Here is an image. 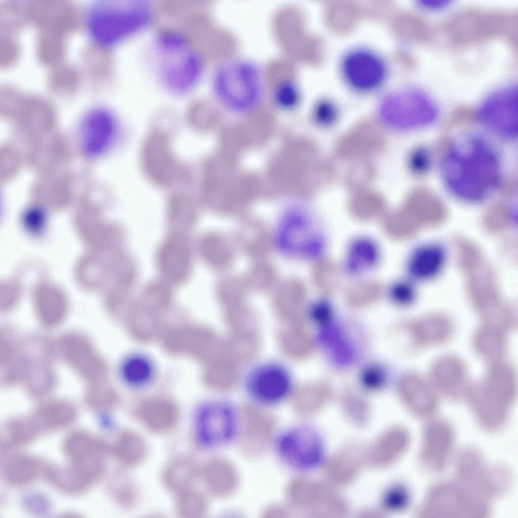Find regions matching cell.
<instances>
[{
	"mask_svg": "<svg viewBox=\"0 0 518 518\" xmlns=\"http://www.w3.org/2000/svg\"><path fill=\"white\" fill-rule=\"evenodd\" d=\"M360 517L381 518L385 517V513L380 508H365L359 513Z\"/></svg>",
	"mask_w": 518,
	"mask_h": 518,
	"instance_id": "cell-51",
	"label": "cell"
},
{
	"mask_svg": "<svg viewBox=\"0 0 518 518\" xmlns=\"http://www.w3.org/2000/svg\"><path fill=\"white\" fill-rule=\"evenodd\" d=\"M314 275L319 289L326 294H332L337 291L343 281L341 268L334 261L328 258H322L317 262Z\"/></svg>",
	"mask_w": 518,
	"mask_h": 518,
	"instance_id": "cell-37",
	"label": "cell"
},
{
	"mask_svg": "<svg viewBox=\"0 0 518 518\" xmlns=\"http://www.w3.org/2000/svg\"><path fill=\"white\" fill-rule=\"evenodd\" d=\"M108 449L104 440L84 430L70 434L63 444L64 453L69 463L82 466L106 463Z\"/></svg>",
	"mask_w": 518,
	"mask_h": 518,
	"instance_id": "cell-24",
	"label": "cell"
},
{
	"mask_svg": "<svg viewBox=\"0 0 518 518\" xmlns=\"http://www.w3.org/2000/svg\"><path fill=\"white\" fill-rule=\"evenodd\" d=\"M410 442V433L406 427L391 425L362 448L364 464L373 469L389 468L406 454Z\"/></svg>",
	"mask_w": 518,
	"mask_h": 518,
	"instance_id": "cell-18",
	"label": "cell"
},
{
	"mask_svg": "<svg viewBox=\"0 0 518 518\" xmlns=\"http://www.w3.org/2000/svg\"><path fill=\"white\" fill-rule=\"evenodd\" d=\"M383 292L381 284L376 280H368L351 285L346 291V303L353 308H362L377 301Z\"/></svg>",
	"mask_w": 518,
	"mask_h": 518,
	"instance_id": "cell-39",
	"label": "cell"
},
{
	"mask_svg": "<svg viewBox=\"0 0 518 518\" xmlns=\"http://www.w3.org/2000/svg\"><path fill=\"white\" fill-rule=\"evenodd\" d=\"M517 16L499 10L469 7L454 14L445 24L446 35L454 47H465L496 38L517 44Z\"/></svg>",
	"mask_w": 518,
	"mask_h": 518,
	"instance_id": "cell-6",
	"label": "cell"
},
{
	"mask_svg": "<svg viewBox=\"0 0 518 518\" xmlns=\"http://www.w3.org/2000/svg\"><path fill=\"white\" fill-rule=\"evenodd\" d=\"M338 69L346 87L362 95L381 90L390 74V64L385 57L374 49L365 46L351 47L343 52Z\"/></svg>",
	"mask_w": 518,
	"mask_h": 518,
	"instance_id": "cell-11",
	"label": "cell"
},
{
	"mask_svg": "<svg viewBox=\"0 0 518 518\" xmlns=\"http://www.w3.org/2000/svg\"><path fill=\"white\" fill-rule=\"evenodd\" d=\"M392 300L401 306H408L413 304L416 296L414 286L406 281H399L394 283L389 291Z\"/></svg>",
	"mask_w": 518,
	"mask_h": 518,
	"instance_id": "cell-45",
	"label": "cell"
},
{
	"mask_svg": "<svg viewBox=\"0 0 518 518\" xmlns=\"http://www.w3.org/2000/svg\"><path fill=\"white\" fill-rule=\"evenodd\" d=\"M363 464L362 448L347 443L326 456L320 467L322 480L337 490L346 487L357 480Z\"/></svg>",
	"mask_w": 518,
	"mask_h": 518,
	"instance_id": "cell-21",
	"label": "cell"
},
{
	"mask_svg": "<svg viewBox=\"0 0 518 518\" xmlns=\"http://www.w3.org/2000/svg\"><path fill=\"white\" fill-rule=\"evenodd\" d=\"M348 251V263L352 271H359L370 268L378 262V247L375 242L369 238H360L354 240Z\"/></svg>",
	"mask_w": 518,
	"mask_h": 518,
	"instance_id": "cell-35",
	"label": "cell"
},
{
	"mask_svg": "<svg viewBox=\"0 0 518 518\" xmlns=\"http://www.w3.org/2000/svg\"><path fill=\"white\" fill-rule=\"evenodd\" d=\"M376 110L382 123L400 131L428 127L439 116V110L434 101L411 85L396 87L383 92L377 100Z\"/></svg>",
	"mask_w": 518,
	"mask_h": 518,
	"instance_id": "cell-7",
	"label": "cell"
},
{
	"mask_svg": "<svg viewBox=\"0 0 518 518\" xmlns=\"http://www.w3.org/2000/svg\"><path fill=\"white\" fill-rule=\"evenodd\" d=\"M439 169L446 191L462 202L478 204L497 193L503 183L504 162L488 136L466 132L455 138L441 156Z\"/></svg>",
	"mask_w": 518,
	"mask_h": 518,
	"instance_id": "cell-1",
	"label": "cell"
},
{
	"mask_svg": "<svg viewBox=\"0 0 518 518\" xmlns=\"http://www.w3.org/2000/svg\"><path fill=\"white\" fill-rule=\"evenodd\" d=\"M508 331L481 324L472 337V346L480 357L490 362L501 360L508 348Z\"/></svg>",
	"mask_w": 518,
	"mask_h": 518,
	"instance_id": "cell-29",
	"label": "cell"
},
{
	"mask_svg": "<svg viewBox=\"0 0 518 518\" xmlns=\"http://www.w3.org/2000/svg\"><path fill=\"white\" fill-rule=\"evenodd\" d=\"M241 378V386L247 398L254 405L263 408L281 405L294 391L291 370L278 360L267 359L252 364Z\"/></svg>",
	"mask_w": 518,
	"mask_h": 518,
	"instance_id": "cell-10",
	"label": "cell"
},
{
	"mask_svg": "<svg viewBox=\"0 0 518 518\" xmlns=\"http://www.w3.org/2000/svg\"><path fill=\"white\" fill-rule=\"evenodd\" d=\"M411 493L409 488L401 482L392 483L382 491L380 498V508L387 513H400L410 506Z\"/></svg>",
	"mask_w": 518,
	"mask_h": 518,
	"instance_id": "cell-40",
	"label": "cell"
},
{
	"mask_svg": "<svg viewBox=\"0 0 518 518\" xmlns=\"http://www.w3.org/2000/svg\"><path fill=\"white\" fill-rule=\"evenodd\" d=\"M401 402L413 416L426 418L438 409V393L429 379L415 371L405 373L398 384Z\"/></svg>",
	"mask_w": 518,
	"mask_h": 518,
	"instance_id": "cell-19",
	"label": "cell"
},
{
	"mask_svg": "<svg viewBox=\"0 0 518 518\" xmlns=\"http://www.w3.org/2000/svg\"><path fill=\"white\" fill-rule=\"evenodd\" d=\"M455 479L490 500L505 495L510 489L512 476L509 468L499 464H488L477 449H463L458 456Z\"/></svg>",
	"mask_w": 518,
	"mask_h": 518,
	"instance_id": "cell-14",
	"label": "cell"
},
{
	"mask_svg": "<svg viewBox=\"0 0 518 518\" xmlns=\"http://www.w3.org/2000/svg\"><path fill=\"white\" fill-rule=\"evenodd\" d=\"M339 406L344 417L354 426L362 428L369 424L371 415L370 405L362 397L347 393L341 398Z\"/></svg>",
	"mask_w": 518,
	"mask_h": 518,
	"instance_id": "cell-38",
	"label": "cell"
},
{
	"mask_svg": "<svg viewBox=\"0 0 518 518\" xmlns=\"http://www.w3.org/2000/svg\"><path fill=\"white\" fill-rule=\"evenodd\" d=\"M429 381L438 393L457 400L464 398L468 383V371L459 357L446 354L435 359L429 370Z\"/></svg>",
	"mask_w": 518,
	"mask_h": 518,
	"instance_id": "cell-20",
	"label": "cell"
},
{
	"mask_svg": "<svg viewBox=\"0 0 518 518\" xmlns=\"http://www.w3.org/2000/svg\"><path fill=\"white\" fill-rule=\"evenodd\" d=\"M313 113L318 122L323 124H329L333 122L337 117V106L331 98L322 97L316 102Z\"/></svg>",
	"mask_w": 518,
	"mask_h": 518,
	"instance_id": "cell-47",
	"label": "cell"
},
{
	"mask_svg": "<svg viewBox=\"0 0 518 518\" xmlns=\"http://www.w3.org/2000/svg\"><path fill=\"white\" fill-rule=\"evenodd\" d=\"M196 468L193 461L185 457H176L164 467L162 472V481L169 490L181 491L194 481Z\"/></svg>",
	"mask_w": 518,
	"mask_h": 518,
	"instance_id": "cell-32",
	"label": "cell"
},
{
	"mask_svg": "<svg viewBox=\"0 0 518 518\" xmlns=\"http://www.w3.org/2000/svg\"><path fill=\"white\" fill-rule=\"evenodd\" d=\"M491 501L455 478L431 486L416 511L421 517H487Z\"/></svg>",
	"mask_w": 518,
	"mask_h": 518,
	"instance_id": "cell-9",
	"label": "cell"
},
{
	"mask_svg": "<svg viewBox=\"0 0 518 518\" xmlns=\"http://www.w3.org/2000/svg\"><path fill=\"white\" fill-rule=\"evenodd\" d=\"M361 382L365 387L376 390L383 386L385 381V374L383 370L377 366H371L365 368L360 376Z\"/></svg>",
	"mask_w": 518,
	"mask_h": 518,
	"instance_id": "cell-48",
	"label": "cell"
},
{
	"mask_svg": "<svg viewBox=\"0 0 518 518\" xmlns=\"http://www.w3.org/2000/svg\"><path fill=\"white\" fill-rule=\"evenodd\" d=\"M301 211L290 210L280 221L276 233L279 249L292 257L308 254L312 247L309 221Z\"/></svg>",
	"mask_w": 518,
	"mask_h": 518,
	"instance_id": "cell-23",
	"label": "cell"
},
{
	"mask_svg": "<svg viewBox=\"0 0 518 518\" xmlns=\"http://www.w3.org/2000/svg\"><path fill=\"white\" fill-rule=\"evenodd\" d=\"M46 467L38 458L25 454L14 455L9 458L3 466L4 480L15 487L28 486L44 473Z\"/></svg>",
	"mask_w": 518,
	"mask_h": 518,
	"instance_id": "cell-28",
	"label": "cell"
},
{
	"mask_svg": "<svg viewBox=\"0 0 518 518\" xmlns=\"http://www.w3.org/2000/svg\"><path fill=\"white\" fill-rule=\"evenodd\" d=\"M402 326L412 347L417 350L444 344L450 340L454 332L452 319L441 313H429L407 320Z\"/></svg>",
	"mask_w": 518,
	"mask_h": 518,
	"instance_id": "cell-22",
	"label": "cell"
},
{
	"mask_svg": "<svg viewBox=\"0 0 518 518\" xmlns=\"http://www.w3.org/2000/svg\"><path fill=\"white\" fill-rule=\"evenodd\" d=\"M154 12L141 0H105L94 2L85 14V27L90 38L105 49L114 48L146 30Z\"/></svg>",
	"mask_w": 518,
	"mask_h": 518,
	"instance_id": "cell-4",
	"label": "cell"
},
{
	"mask_svg": "<svg viewBox=\"0 0 518 518\" xmlns=\"http://www.w3.org/2000/svg\"><path fill=\"white\" fill-rule=\"evenodd\" d=\"M119 127L117 116L109 108L96 106L90 109L80 123V141L83 152L92 158L106 155L116 144Z\"/></svg>",
	"mask_w": 518,
	"mask_h": 518,
	"instance_id": "cell-16",
	"label": "cell"
},
{
	"mask_svg": "<svg viewBox=\"0 0 518 518\" xmlns=\"http://www.w3.org/2000/svg\"><path fill=\"white\" fill-rule=\"evenodd\" d=\"M178 513L186 518H196L204 512L205 504L204 499L199 493L191 489H184L180 491L175 501Z\"/></svg>",
	"mask_w": 518,
	"mask_h": 518,
	"instance_id": "cell-42",
	"label": "cell"
},
{
	"mask_svg": "<svg viewBox=\"0 0 518 518\" xmlns=\"http://www.w3.org/2000/svg\"><path fill=\"white\" fill-rule=\"evenodd\" d=\"M449 3L446 0H421L419 5L426 9L438 10L446 7Z\"/></svg>",
	"mask_w": 518,
	"mask_h": 518,
	"instance_id": "cell-50",
	"label": "cell"
},
{
	"mask_svg": "<svg viewBox=\"0 0 518 518\" xmlns=\"http://www.w3.org/2000/svg\"><path fill=\"white\" fill-rule=\"evenodd\" d=\"M116 459L126 466L141 463L146 456L147 446L139 434L130 430L122 431L118 435L113 446Z\"/></svg>",
	"mask_w": 518,
	"mask_h": 518,
	"instance_id": "cell-30",
	"label": "cell"
},
{
	"mask_svg": "<svg viewBox=\"0 0 518 518\" xmlns=\"http://www.w3.org/2000/svg\"><path fill=\"white\" fill-rule=\"evenodd\" d=\"M447 260L444 247L438 243L425 244L416 248L407 264L409 275L420 281H427L438 276Z\"/></svg>",
	"mask_w": 518,
	"mask_h": 518,
	"instance_id": "cell-25",
	"label": "cell"
},
{
	"mask_svg": "<svg viewBox=\"0 0 518 518\" xmlns=\"http://www.w3.org/2000/svg\"><path fill=\"white\" fill-rule=\"evenodd\" d=\"M210 85L215 100L238 112L256 106L267 91L265 75L261 67L242 57L228 59L218 64L212 72Z\"/></svg>",
	"mask_w": 518,
	"mask_h": 518,
	"instance_id": "cell-5",
	"label": "cell"
},
{
	"mask_svg": "<svg viewBox=\"0 0 518 518\" xmlns=\"http://www.w3.org/2000/svg\"><path fill=\"white\" fill-rule=\"evenodd\" d=\"M142 424L150 431L163 434L174 429L179 422V415L172 406L158 404L147 407L140 413Z\"/></svg>",
	"mask_w": 518,
	"mask_h": 518,
	"instance_id": "cell-34",
	"label": "cell"
},
{
	"mask_svg": "<svg viewBox=\"0 0 518 518\" xmlns=\"http://www.w3.org/2000/svg\"><path fill=\"white\" fill-rule=\"evenodd\" d=\"M197 423L202 441L212 448L225 449L233 445L241 434L239 407L227 397H215L204 401L198 410Z\"/></svg>",
	"mask_w": 518,
	"mask_h": 518,
	"instance_id": "cell-13",
	"label": "cell"
},
{
	"mask_svg": "<svg viewBox=\"0 0 518 518\" xmlns=\"http://www.w3.org/2000/svg\"><path fill=\"white\" fill-rule=\"evenodd\" d=\"M477 119L489 136L512 143L518 136L517 85L499 90L487 97L476 112Z\"/></svg>",
	"mask_w": 518,
	"mask_h": 518,
	"instance_id": "cell-15",
	"label": "cell"
},
{
	"mask_svg": "<svg viewBox=\"0 0 518 518\" xmlns=\"http://www.w3.org/2000/svg\"><path fill=\"white\" fill-rule=\"evenodd\" d=\"M157 260L161 272L173 282L183 281L191 271L190 251L184 244L176 239L168 240L161 246Z\"/></svg>",
	"mask_w": 518,
	"mask_h": 518,
	"instance_id": "cell-26",
	"label": "cell"
},
{
	"mask_svg": "<svg viewBox=\"0 0 518 518\" xmlns=\"http://www.w3.org/2000/svg\"><path fill=\"white\" fill-rule=\"evenodd\" d=\"M270 92L274 102L285 109L292 108L299 103L301 93L297 83L293 78L283 77L271 88Z\"/></svg>",
	"mask_w": 518,
	"mask_h": 518,
	"instance_id": "cell-41",
	"label": "cell"
},
{
	"mask_svg": "<svg viewBox=\"0 0 518 518\" xmlns=\"http://www.w3.org/2000/svg\"><path fill=\"white\" fill-rule=\"evenodd\" d=\"M152 45L156 76L162 88L178 97L191 93L204 73L200 53L186 35L175 29L160 30Z\"/></svg>",
	"mask_w": 518,
	"mask_h": 518,
	"instance_id": "cell-2",
	"label": "cell"
},
{
	"mask_svg": "<svg viewBox=\"0 0 518 518\" xmlns=\"http://www.w3.org/2000/svg\"><path fill=\"white\" fill-rule=\"evenodd\" d=\"M332 313L331 307L328 303L319 301L312 306L309 312V316L315 323L324 324L330 320Z\"/></svg>",
	"mask_w": 518,
	"mask_h": 518,
	"instance_id": "cell-49",
	"label": "cell"
},
{
	"mask_svg": "<svg viewBox=\"0 0 518 518\" xmlns=\"http://www.w3.org/2000/svg\"><path fill=\"white\" fill-rule=\"evenodd\" d=\"M465 274L468 299L481 323L501 327L511 324L515 312L503 298L493 269L483 261Z\"/></svg>",
	"mask_w": 518,
	"mask_h": 518,
	"instance_id": "cell-12",
	"label": "cell"
},
{
	"mask_svg": "<svg viewBox=\"0 0 518 518\" xmlns=\"http://www.w3.org/2000/svg\"><path fill=\"white\" fill-rule=\"evenodd\" d=\"M30 419L40 435L71 425L75 421L76 414L68 406L57 405L42 410Z\"/></svg>",
	"mask_w": 518,
	"mask_h": 518,
	"instance_id": "cell-33",
	"label": "cell"
},
{
	"mask_svg": "<svg viewBox=\"0 0 518 518\" xmlns=\"http://www.w3.org/2000/svg\"><path fill=\"white\" fill-rule=\"evenodd\" d=\"M383 209L382 203L375 199H358L354 201L351 206L353 215L363 221L376 219L381 214Z\"/></svg>",
	"mask_w": 518,
	"mask_h": 518,
	"instance_id": "cell-44",
	"label": "cell"
},
{
	"mask_svg": "<svg viewBox=\"0 0 518 518\" xmlns=\"http://www.w3.org/2000/svg\"><path fill=\"white\" fill-rule=\"evenodd\" d=\"M455 443V432L448 421L436 418L424 425L418 454V462L425 472H443L451 460Z\"/></svg>",
	"mask_w": 518,
	"mask_h": 518,
	"instance_id": "cell-17",
	"label": "cell"
},
{
	"mask_svg": "<svg viewBox=\"0 0 518 518\" xmlns=\"http://www.w3.org/2000/svg\"><path fill=\"white\" fill-rule=\"evenodd\" d=\"M112 493L115 501L120 506L129 508L137 500V491L134 482L128 477L120 475L112 486Z\"/></svg>",
	"mask_w": 518,
	"mask_h": 518,
	"instance_id": "cell-43",
	"label": "cell"
},
{
	"mask_svg": "<svg viewBox=\"0 0 518 518\" xmlns=\"http://www.w3.org/2000/svg\"><path fill=\"white\" fill-rule=\"evenodd\" d=\"M44 474L56 489L67 495L83 494L93 486L68 465L47 466Z\"/></svg>",
	"mask_w": 518,
	"mask_h": 518,
	"instance_id": "cell-31",
	"label": "cell"
},
{
	"mask_svg": "<svg viewBox=\"0 0 518 518\" xmlns=\"http://www.w3.org/2000/svg\"><path fill=\"white\" fill-rule=\"evenodd\" d=\"M153 359L142 352L126 355L121 361L119 373L124 384L133 389L144 388L151 383L156 375Z\"/></svg>",
	"mask_w": 518,
	"mask_h": 518,
	"instance_id": "cell-27",
	"label": "cell"
},
{
	"mask_svg": "<svg viewBox=\"0 0 518 518\" xmlns=\"http://www.w3.org/2000/svg\"><path fill=\"white\" fill-rule=\"evenodd\" d=\"M433 162L430 151L423 146L415 148L409 158V165L411 171L419 176L424 175L429 171Z\"/></svg>",
	"mask_w": 518,
	"mask_h": 518,
	"instance_id": "cell-46",
	"label": "cell"
},
{
	"mask_svg": "<svg viewBox=\"0 0 518 518\" xmlns=\"http://www.w3.org/2000/svg\"><path fill=\"white\" fill-rule=\"evenodd\" d=\"M276 459L294 473L306 474L320 467L325 457L323 437L314 425L297 422L284 426L272 443Z\"/></svg>",
	"mask_w": 518,
	"mask_h": 518,
	"instance_id": "cell-8",
	"label": "cell"
},
{
	"mask_svg": "<svg viewBox=\"0 0 518 518\" xmlns=\"http://www.w3.org/2000/svg\"><path fill=\"white\" fill-rule=\"evenodd\" d=\"M39 434L30 418H14L6 423L2 444L4 448L27 445L34 441Z\"/></svg>",
	"mask_w": 518,
	"mask_h": 518,
	"instance_id": "cell-36",
	"label": "cell"
},
{
	"mask_svg": "<svg viewBox=\"0 0 518 518\" xmlns=\"http://www.w3.org/2000/svg\"><path fill=\"white\" fill-rule=\"evenodd\" d=\"M517 393L514 368L499 360L490 362L483 378L469 385L464 398L479 425L496 432L507 424Z\"/></svg>",
	"mask_w": 518,
	"mask_h": 518,
	"instance_id": "cell-3",
	"label": "cell"
}]
</instances>
